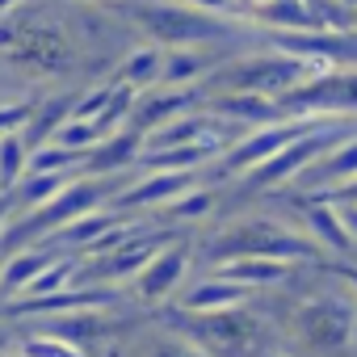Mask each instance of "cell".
<instances>
[{"instance_id": "10", "label": "cell", "mask_w": 357, "mask_h": 357, "mask_svg": "<svg viewBox=\"0 0 357 357\" xmlns=\"http://www.w3.org/2000/svg\"><path fill=\"white\" fill-rule=\"evenodd\" d=\"M219 109L223 114H231V118H240V122H278V114H282V105L278 101H269V97H257V93H240V97H227V101H219Z\"/></svg>"}, {"instance_id": "17", "label": "cell", "mask_w": 357, "mask_h": 357, "mask_svg": "<svg viewBox=\"0 0 357 357\" xmlns=\"http://www.w3.org/2000/svg\"><path fill=\"white\" fill-rule=\"evenodd\" d=\"M22 357H84L72 340H59V336H34L22 344Z\"/></svg>"}, {"instance_id": "15", "label": "cell", "mask_w": 357, "mask_h": 357, "mask_svg": "<svg viewBox=\"0 0 357 357\" xmlns=\"http://www.w3.org/2000/svg\"><path fill=\"white\" fill-rule=\"evenodd\" d=\"M202 68H206V63H202V59H198L194 51H185V55H181V51H172V55L164 59V76H160V84H176V80H194V76H198Z\"/></svg>"}, {"instance_id": "8", "label": "cell", "mask_w": 357, "mask_h": 357, "mask_svg": "<svg viewBox=\"0 0 357 357\" xmlns=\"http://www.w3.org/2000/svg\"><path fill=\"white\" fill-rule=\"evenodd\" d=\"M51 265V252H22L13 257L5 269H0V294H13V290H26L43 269Z\"/></svg>"}, {"instance_id": "11", "label": "cell", "mask_w": 357, "mask_h": 357, "mask_svg": "<svg viewBox=\"0 0 357 357\" xmlns=\"http://www.w3.org/2000/svg\"><path fill=\"white\" fill-rule=\"evenodd\" d=\"M114 227V219L109 215H80V219H72V223H63L59 231H51L55 236V244H97L105 231Z\"/></svg>"}, {"instance_id": "6", "label": "cell", "mask_w": 357, "mask_h": 357, "mask_svg": "<svg viewBox=\"0 0 357 357\" xmlns=\"http://www.w3.org/2000/svg\"><path fill=\"white\" fill-rule=\"evenodd\" d=\"M63 190H68V172H30L26 181L13 190V202H22L26 211H38Z\"/></svg>"}, {"instance_id": "7", "label": "cell", "mask_w": 357, "mask_h": 357, "mask_svg": "<svg viewBox=\"0 0 357 357\" xmlns=\"http://www.w3.org/2000/svg\"><path fill=\"white\" fill-rule=\"evenodd\" d=\"M236 303H244V286L223 278V273H219V282H202L198 290L185 294L190 311H215V307H236Z\"/></svg>"}, {"instance_id": "3", "label": "cell", "mask_w": 357, "mask_h": 357, "mask_svg": "<svg viewBox=\"0 0 357 357\" xmlns=\"http://www.w3.org/2000/svg\"><path fill=\"white\" fill-rule=\"evenodd\" d=\"M190 172H160L151 176V181L135 185L130 194H122V206H143V202H172V198H181L190 190Z\"/></svg>"}, {"instance_id": "18", "label": "cell", "mask_w": 357, "mask_h": 357, "mask_svg": "<svg viewBox=\"0 0 357 357\" xmlns=\"http://www.w3.org/2000/svg\"><path fill=\"white\" fill-rule=\"evenodd\" d=\"M172 211H176V215H185V219H198V215H206V211H211V194L176 198V202H172Z\"/></svg>"}, {"instance_id": "2", "label": "cell", "mask_w": 357, "mask_h": 357, "mask_svg": "<svg viewBox=\"0 0 357 357\" xmlns=\"http://www.w3.org/2000/svg\"><path fill=\"white\" fill-rule=\"evenodd\" d=\"M185 261H190L185 248H168V252L151 257V261L139 269V294H143V298H164V294H172L176 286H181Z\"/></svg>"}, {"instance_id": "22", "label": "cell", "mask_w": 357, "mask_h": 357, "mask_svg": "<svg viewBox=\"0 0 357 357\" xmlns=\"http://www.w3.org/2000/svg\"><path fill=\"white\" fill-rule=\"evenodd\" d=\"M344 198H353V202H357V176H353V181H349V190H344Z\"/></svg>"}, {"instance_id": "1", "label": "cell", "mask_w": 357, "mask_h": 357, "mask_svg": "<svg viewBox=\"0 0 357 357\" xmlns=\"http://www.w3.org/2000/svg\"><path fill=\"white\" fill-rule=\"evenodd\" d=\"M311 126H319V122H269L265 130H257V135H248L244 143L231 147L227 168H231V172H240V168H257V164L273 160L286 143H294L298 135H307Z\"/></svg>"}, {"instance_id": "13", "label": "cell", "mask_w": 357, "mask_h": 357, "mask_svg": "<svg viewBox=\"0 0 357 357\" xmlns=\"http://www.w3.org/2000/svg\"><path fill=\"white\" fill-rule=\"evenodd\" d=\"M223 278H231V282H282V278H290V269L282 265V261H269V257H257V261H236V265H227L223 269Z\"/></svg>"}, {"instance_id": "24", "label": "cell", "mask_w": 357, "mask_h": 357, "mask_svg": "<svg viewBox=\"0 0 357 357\" xmlns=\"http://www.w3.org/2000/svg\"><path fill=\"white\" fill-rule=\"evenodd\" d=\"M353 17H357V13H353Z\"/></svg>"}, {"instance_id": "4", "label": "cell", "mask_w": 357, "mask_h": 357, "mask_svg": "<svg viewBox=\"0 0 357 357\" xmlns=\"http://www.w3.org/2000/svg\"><path fill=\"white\" fill-rule=\"evenodd\" d=\"M307 227L319 244H328L332 252H349L353 248V231L344 227V215L340 211H328V206H311L307 211Z\"/></svg>"}, {"instance_id": "9", "label": "cell", "mask_w": 357, "mask_h": 357, "mask_svg": "<svg viewBox=\"0 0 357 357\" xmlns=\"http://www.w3.org/2000/svg\"><path fill=\"white\" fill-rule=\"evenodd\" d=\"M311 176H315L319 185H344V181H353V176H357V139H349L336 151H328L324 168H315Z\"/></svg>"}, {"instance_id": "23", "label": "cell", "mask_w": 357, "mask_h": 357, "mask_svg": "<svg viewBox=\"0 0 357 357\" xmlns=\"http://www.w3.org/2000/svg\"><path fill=\"white\" fill-rule=\"evenodd\" d=\"M349 278H353V286H357V269H353V273H349Z\"/></svg>"}, {"instance_id": "12", "label": "cell", "mask_w": 357, "mask_h": 357, "mask_svg": "<svg viewBox=\"0 0 357 357\" xmlns=\"http://www.w3.org/2000/svg\"><path fill=\"white\" fill-rule=\"evenodd\" d=\"M164 76V55L155 51V47H139L126 63H122V80L126 84H151V80H160Z\"/></svg>"}, {"instance_id": "14", "label": "cell", "mask_w": 357, "mask_h": 357, "mask_svg": "<svg viewBox=\"0 0 357 357\" xmlns=\"http://www.w3.org/2000/svg\"><path fill=\"white\" fill-rule=\"evenodd\" d=\"M76 160H80V151H72V147H63V143L51 139L47 147L30 151V172H68Z\"/></svg>"}, {"instance_id": "5", "label": "cell", "mask_w": 357, "mask_h": 357, "mask_svg": "<svg viewBox=\"0 0 357 357\" xmlns=\"http://www.w3.org/2000/svg\"><path fill=\"white\" fill-rule=\"evenodd\" d=\"M30 172L26 139L22 135H0V194H13Z\"/></svg>"}, {"instance_id": "19", "label": "cell", "mask_w": 357, "mask_h": 357, "mask_svg": "<svg viewBox=\"0 0 357 357\" xmlns=\"http://www.w3.org/2000/svg\"><path fill=\"white\" fill-rule=\"evenodd\" d=\"M185 5H202V9H236V0H185Z\"/></svg>"}, {"instance_id": "21", "label": "cell", "mask_w": 357, "mask_h": 357, "mask_svg": "<svg viewBox=\"0 0 357 357\" xmlns=\"http://www.w3.org/2000/svg\"><path fill=\"white\" fill-rule=\"evenodd\" d=\"M340 215H344V227L357 236V206H349V211H340Z\"/></svg>"}, {"instance_id": "20", "label": "cell", "mask_w": 357, "mask_h": 357, "mask_svg": "<svg viewBox=\"0 0 357 357\" xmlns=\"http://www.w3.org/2000/svg\"><path fill=\"white\" fill-rule=\"evenodd\" d=\"M9 206H13L9 198H0V236H5V227H9Z\"/></svg>"}, {"instance_id": "16", "label": "cell", "mask_w": 357, "mask_h": 357, "mask_svg": "<svg viewBox=\"0 0 357 357\" xmlns=\"http://www.w3.org/2000/svg\"><path fill=\"white\" fill-rule=\"evenodd\" d=\"M72 273H76V265L72 261H59L55 269L47 265L30 286H26V294H55V290H68V282H72Z\"/></svg>"}]
</instances>
